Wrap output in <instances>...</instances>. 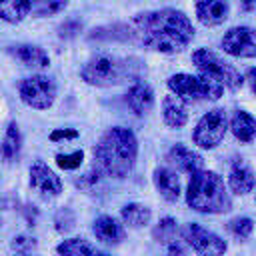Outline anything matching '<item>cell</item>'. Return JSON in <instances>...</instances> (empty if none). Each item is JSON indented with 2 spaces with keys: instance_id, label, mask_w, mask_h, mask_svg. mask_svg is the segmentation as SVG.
<instances>
[{
  "instance_id": "17",
  "label": "cell",
  "mask_w": 256,
  "mask_h": 256,
  "mask_svg": "<svg viewBox=\"0 0 256 256\" xmlns=\"http://www.w3.org/2000/svg\"><path fill=\"white\" fill-rule=\"evenodd\" d=\"M152 182L158 190V194L166 200V202H176L180 198V180L176 176V172H172L170 168H156Z\"/></svg>"
},
{
  "instance_id": "19",
  "label": "cell",
  "mask_w": 256,
  "mask_h": 256,
  "mask_svg": "<svg viewBox=\"0 0 256 256\" xmlns=\"http://www.w3.org/2000/svg\"><path fill=\"white\" fill-rule=\"evenodd\" d=\"M12 58H16L18 62H22L24 66H32V68H46L50 64L48 54L44 52V48L36 46V44H18L10 48Z\"/></svg>"
},
{
  "instance_id": "24",
  "label": "cell",
  "mask_w": 256,
  "mask_h": 256,
  "mask_svg": "<svg viewBox=\"0 0 256 256\" xmlns=\"http://www.w3.org/2000/svg\"><path fill=\"white\" fill-rule=\"evenodd\" d=\"M56 252L58 254H66V256H92V254H98L96 246H92L84 238H68V240H64V242H60L56 246Z\"/></svg>"
},
{
  "instance_id": "11",
  "label": "cell",
  "mask_w": 256,
  "mask_h": 256,
  "mask_svg": "<svg viewBox=\"0 0 256 256\" xmlns=\"http://www.w3.org/2000/svg\"><path fill=\"white\" fill-rule=\"evenodd\" d=\"M30 186L44 196H58L62 192V180L42 160L30 166Z\"/></svg>"
},
{
  "instance_id": "10",
  "label": "cell",
  "mask_w": 256,
  "mask_h": 256,
  "mask_svg": "<svg viewBox=\"0 0 256 256\" xmlns=\"http://www.w3.org/2000/svg\"><path fill=\"white\" fill-rule=\"evenodd\" d=\"M220 46L230 56L256 58V30L248 26H234L222 36Z\"/></svg>"
},
{
  "instance_id": "28",
  "label": "cell",
  "mask_w": 256,
  "mask_h": 256,
  "mask_svg": "<svg viewBox=\"0 0 256 256\" xmlns=\"http://www.w3.org/2000/svg\"><path fill=\"white\" fill-rule=\"evenodd\" d=\"M74 224H76V216H74V212H72L70 208H60V210L56 212V216H54V228H56L60 234L70 232V230L74 228Z\"/></svg>"
},
{
  "instance_id": "1",
  "label": "cell",
  "mask_w": 256,
  "mask_h": 256,
  "mask_svg": "<svg viewBox=\"0 0 256 256\" xmlns=\"http://www.w3.org/2000/svg\"><path fill=\"white\" fill-rule=\"evenodd\" d=\"M128 28L132 40L162 54L182 52L196 32L188 16L172 8L140 12L130 20Z\"/></svg>"
},
{
  "instance_id": "7",
  "label": "cell",
  "mask_w": 256,
  "mask_h": 256,
  "mask_svg": "<svg viewBox=\"0 0 256 256\" xmlns=\"http://www.w3.org/2000/svg\"><path fill=\"white\" fill-rule=\"evenodd\" d=\"M226 130H228L226 112L222 108H212L196 122L194 130H192V140L198 148L212 150L222 142Z\"/></svg>"
},
{
  "instance_id": "27",
  "label": "cell",
  "mask_w": 256,
  "mask_h": 256,
  "mask_svg": "<svg viewBox=\"0 0 256 256\" xmlns=\"http://www.w3.org/2000/svg\"><path fill=\"white\" fill-rule=\"evenodd\" d=\"M252 230H254V222L248 216H238L228 222V232L232 236H236L238 240H246L252 234Z\"/></svg>"
},
{
  "instance_id": "12",
  "label": "cell",
  "mask_w": 256,
  "mask_h": 256,
  "mask_svg": "<svg viewBox=\"0 0 256 256\" xmlns=\"http://www.w3.org/2000/svg\"><path fill=\"white\" fill-rule=\"evenodd\" d=\"M228 186L234 194L238 196H244L248 192L254 190L256 186V176L252 172V168L242 160V158H236L232 160L230 164V172H228Z\"/></svg>"
},
{
  "instance_id": "26",
  "label": "cell",
  "mask_w": 256,
  "mask_h": 256,
  "mask_svg": "<svg viewBox=\"0 0 256 256\" xmlns=\"http://www.w3.org/2000/svg\"><path fill=\"white\" fill-rule=\"evenodd\" d=\"M68 6V0H30V12L34 16L60 14Z\"/></svg>"
},
{
  "instance_id": "6",
  "label": "cell",
  "mask_w": 256,
  "mask_h": 256,
  "mask_svg": "<svg viewBox=\"0 0 256 256\" xmlns=\"http://www.w3.org/2000/svg\"><path fill=\"white\" fill-rule=\"evenodd\" d=\"M192 62H194V66L198 68L200 74H204V76H208V78L220 82V84H222L224 88H228V90H234V92H236V90H240L242 84H244L242 74H240L232 64H228L226 60H222L218 54L210 52L208 48H198V50H194V52H192Z\"/></svg>"
},
{
  "instance_id": "23",
  "label": "cell",
  "mask_w": 256,
  "mask_h": 256,
  "mask_svg": "<svg viewBox=\"0 0 256 256\" xmlns=\"http://www.w3.org/2000/svg\"><path fill=\"white\" fill-rule=\"evenodd\" d=\"M30 14V0H0V18L8 24H18Z\"/></svg>"
},
{
  "instance_id": "2",
  "label": "cell",
  "mask_w": 256,
  "mask_h": 256,
  "mask_svg": "<svg viewBox=\"0 0 256 256\" xmlns=\"http://www.w3.org/2000/svg\"><path fill=\"white\" fill-rule=\"evenodd\" d=\"M138 156V140L132 130L124 126H114L102 134L94 148V158L102 172L112 178H126Z\"/></svg>"
},
{
  "instance_id": "22",
  "label": "cell",
  "mask_w": 256,
  "mask_h": 256,
  "mask_svg": "<svg viewBox=\"0 0 256 256\" xmlns=\"http://www.w3.org/2000/svg\"><path fill=\"white\" fill-rule=\"evenodd\" d=\"M120 218L126 226L130 228H142L150 222L152 218V210L144 204H138V202H130L126 204L122 210H120Z\"/></svg>"
},
{
  "instance_id": "13",
  "label": "cell",
  "mask_w": 256,
  "mask_h": 256,
  "mask_svg": "<svg viewBox=\"0 0 256 256\" xmlns=\"http://www.w3.org/2000/svg\"><path fill=\"white\" fill-rule=\"evenodd\" d=\"M196 16L204 26H218L230 14L228 0H196Z\"/></svg>"
},
{
  "instance_id": "16",
  "label": "cell",
  "mask_w": 256,
  "mask_h": 256,
  "mask_svg": "<svg viewBox=\"0 0 256 256\" xmlns=\"http://www.w3.org/2000/svg\"><path fill=\"white\" fill-rule=\"evenodd\" d=\"M92 232L104 244H118L126 236L124 226L112 216H98L94 220V224H92Z\"/></svg>"
},
{
  "instance_id": "4",
  "label": "cell",
  "mask_w": 256,
  "mask_h": 256,
  "mask_svg": "<svg viewBox=\"0 0 256 256\" xmlns=\"http://www.w3.org/2000/svg\"><path fill=\"white\" fill-rule=\"evenodd\" d=\"M186 204L202 214H224L232 208V198L228 188L212 170H196L190 174V182L186 188Z\"/></svg>"
},
{
  "instance_id": "18",
  "label": "cell",
  "mask_w": 256,
  "mask_h": 256,
  "mask_svg": "<svg viewBox=\"0 0 256 256\" xmlns=\"http://www.w3.org/2000/svg\"><path fill=\"white\" fill-rule=\"evenodd\" d=\"M186 102L180 100L176 94H168L162 100V118L166 126L170 128H182L188 122V112H186Z\"/></svg>"
},
{
  "instance_id": "33",
  "label": "cell",
  "mask_w": 256,
  "mask_h": 256,
  "mask_svg": "<svg viewBox=\"0 0 256 256\" xmlns=\"http://www.w3.org/2000/svg\"><path fill=\"white\" fill-rule=\"evenodd\" d=\"M242 10L244 12H256V0H242Z\"/></svg>"
},
{
  "instance_id": "15",
  "label": "cell",
  "mask_w": 256,
  "mask_h": 256,
  "mask_svg": "<svg viewBox=\"0 0 256 256\" xmlns=\"http://www.w3.org/2000/svg\"><path fill=\"white\" fill-rule=\"evenodd\" d=\"M126 104L138 116L148 114L154 108V90H152V86L146 84V82H134L126 92Z\"/></svg>"
},
{
  "instance_id": "8",
  "label": "cell",
  "mask_w": 256,
  "mask_h": 256,
  "mask_svg": "<svg viewBox=\"0 0 256 256\" xmlns=\"http://www.w3.org/2000/svg\"><path fill=\"white\" fill-rule=\"evenodd\" d=\"M20 100L34 110H48L56 100V84L44 74H34L18 84Z\"/></svg>"
},
{
  "instance_id": "20",
  "label": "cell",
  "mask_w": 256,
  "mask_h": 256,
  "mask_svg": "<svg viewBox=\"0 0 256 256\" xmlns=\"http://www.w3.org/2000/svg\"><path fill=\"white\" fill-rule=\"evenodd\" d=\"M230 130L236 140L250 144L256 138V118L246 110H236L230 118Z\"/></svg>"
},
{
  "instance_id": "25",
  "label": "cell",
  "mask_w": 256,
  "mask_h": 256,
  "mask_svg": "<svg viewBox=\"0 0 256 256\" xmlns=\"http://www.w3.org/2000/svg\"><path fill=\"white\" fill-rule=\"evenodd\" d=\"M180 232V228H178V222L174 220V218H170V216H164V218H160V222L154 226V230H152V238L158 242V244H172V242H176L174 238H176V234Z\"/></svg>"
},
{
  "instance_id": "30",
  "label": "cell",
  "mask_w": 256,
  "mask_h": 256,
  "mask_svg": "<svg viewBox=\"0 0 256 256\" xmlns=\"http://www.w3.org/2000/svg\"><path fill=\"white\" fill-rule=\"evenodd\" d=\"M36 246H38L36 238L34 236H26V234H20L10 242V248L14 252H18V254H30V252L36 250Z\"/></svg>"
},
{
  "instance_id": "14",
  "label": "cell",
  "mask_w": 256,
  "mask_h": 256,
  "mask_svg": "<svg viewBox=\"0 0 256 256\" xmlns=\"http://www.w3.org/2000/svg\"><path fill=\"white\" fill-rule=\"evenodd\" d=\"M166 160H168V164L174 166L176 170L188 172V174H192V172H196V170H200V168L204 166V158H202L198 152L186 148L184 144L172 146V148L168 150V154H166Z\"/></svg>"
},
{
  "instance_id": "29",
  "label": "cell",
  "mask_w": 256,
  "mask_h": 256,
  "mask_svg": "<svg viewBox=\"0 0 256 256\" xmlns=\"http://www.w3.org/2000/svg\"><path fill=\"white\" fill-rule=\"evenodd\" d=\"M84 160V152L82 150H76L72 154H56V164L62 168V170H76Z\"/></svg>"
},
{
  "instance_id": "3",
  "label": "cell",
  "mask_w": 256,
  "mask_h": 256,
  "mask_svg": "<svg viewBox=\"0 0 256 256\" xmlns=\"http://www.w3.org/2000/svg\"><path fill=\"white\" fill-rule=\"evenodd\" d=\"M144 72V66L138 58L116 56V54H96L80 70V76L86 84L98 88H110L124 84L126 80H138Z\"/></svg>"
},
{
  "instance_id": "21",
  "label": "cell",
  "mask_w": 256,
  "mask_h": 256,
  "mask_svg": "<svg viewBox=\"0 0 256 256\" xmlns=\"http://www.w3.org/2000/svg\"><path fill=\"white\" fill-rule=\"evenodd\" d=\"M20 150H22V136H20L18 124L16 122H10L8 128H6L4 140L0 144V154H2V158L6 162H14V160H18Z\"/></svg>"
},
{
  "instance_id": "32",
  "label": "cell",
  "mask_w": 256,
  "mask_h": 256,
  "mask_svg": "<svg viewBox=\"0 0 256 256\" xmlns=\"http://www.w3.org/2000/svg\"><path fill=\"white\" fill-rule=\"evenodd\" d=\"M244 80L248 82V86H250L252 94H256V68H250V70L246 72V78H244Z\"/></svg>"
},
{
  "instance_id": "9",
  "label": "cell",
  "mask_w": 256,
  "mask_h": 256,
  "mask_svg": "<svg viewBox=\"0 0 256 256\" xmlns=\"http://www.w3.org/2000/svg\"><path fill=\"white\" fill-rule=\"evenodd\" d=\"M180 236L182 240L198 254H222L226 252V242L214 234L212 230H206L204 226L196 224V222H188L180 228Z\"/></svg>"
},
{
  "instance_id": "5",
  "label": "cell",
  "mask_w": 256,
  "mask_h": 256,
  "mask_svg": "<svg viewBox=\"0 0 256 256\" xmlns=\"http://www.w3.org/2000/svg\"><path fill=\"white\" fill-rule=\"evenodd\" d=\"M168 88L172 94H176L184 102H200V100H218L224 92V86L204 74H172L168 78Z\"/></svg>"
},
{
  "instance_id": "31",
  "label": "cell",
  "mask_w": 256,
  "mask_h": 256,
  "mask_svg": "<svg viewBox=\"0 0 256 256\" xmlns=\"http://www.w3.org/2000/svg\"><path fill=\"white\" fill-rule=\"evenodd\" d=\"M64 138H78V130H72V128H58L50 134V140L52 142H58V140H64Z\"/></svg>"
}]
</instances>
